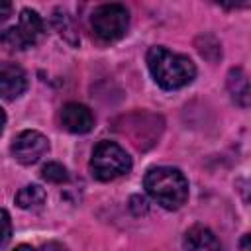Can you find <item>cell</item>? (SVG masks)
I'll use <instances>...</instances> for the list:
<instances>
[{
    "instance_id": "6da1fadb",
    "label": "cell",
    "mask_w": 251,
    "mask_h": 251,
    "mask_svg": "<svg viewBox=\"0 0 251 251\" xmlns=\"http://www.w3.org/2000/svg\"><path fill=\"white\" fill-rule=\"evenodd\" d=\"M147 67L155 82L165 90H176L190 84L196 76L194 63L180 53L155 45L147 51Z\"/></svg>"
},
{
    "instance_id": "7a4b0ae2",
    "label": "cell",
    "mask_w": 251,
    "mask_h": 251,
    "mask_svg": "<svg viewBox=\"0 0 251 251\" xmlns=\"http://www.w3.org/2000/svg\"><path fill=\"white\" fill-rule=\"evenodd\" d=\"M147 194L167 210H178L188 200V180L175 167H153L143 178Z\"/></svg>"
},
{
    "instance_id": "3957f363",
    "label": "cell",
    "mask_w": 251,
    "mask_h": 251,
    "mask_svg": "<svg viewBox=\"0 0 251 251\" xmlns=\"http://www.w3.org/2000/svg\"><path fill=\"white\" fill-rule=\"evenodd\" d=\"M131 169V157L127 151L114 141H100L90 157L92 176L98 180H114Z\"/></svg>"
},
{
    "instance_id": "277c9868",
    "label": "cell",
    "mask_w": 251,
    "mask_h": 251,
    "mask_svg": "<svg viewBox=\"0 0 251 251\" xmlns=\"http://www.w3.org/2000/svg\"><path fill=\"white\" fill-rule=\"evenodd\" d=\"M90 25L102 41H116L129 27V12L122 4H102L92 12Z\"/></svg>"
},
{
    "instance_id": "5b68a950",
    "label": "cell",
    "mask_w": 251,
    "mask_h": 251,
    "mask_svg": "<svg viewBox=\"0 0 251 251\" xmlns=\"http://www.w3.org/2000/svg\"><path fill=\"white\" fill-rule=\"evenodd\" d=\"M12 155L22 165H33L37 163L49 149V141L43 133L35 129H25L12 141Z\"/></svg>"
},
{
    "instance_id": "8992f818",
    "label": "cell",
    "mask_w": 251,
    "mask_h": 251,
    "mask_svg": "<svg viewBox=\"0 0 251 251\" xmlns=\"http://www.w3.org/2000/svg\"><path fill=\"white\" fill-rule=\"evenodd\" d=\"M27 88L25 71L10 61H0V96L6 100H14L22 96Z\"/></svg>"
},
{
    "instance_id": "52a82bcc",
    "label": "cell",
    "mask_w": 251,
    "mask_h": 251,
    "mask_svg": "<svg viewBox=\"0 0 251 251\" xmlns=\"http://www.w3.org/2000/svg\"><path fill=\"white\" fill-rule=\"evenodd\" d=\"M61 126L71 133H88L94 126V116L88 106L69 102L61 110Z\"/></svg>"
},
{
    "instance_id": "ba28073f",
    "label": "cell",
    "mask_w": 251,
    "mask_h": 251,
    "mask_svg": "<svg viewBox=\"0 0 251 251\" xmlns=\"http://www.w3.org/2000/svg\"><path fill=\"white\" fill-rule=\"evenodd\" d=\"M184 249L186 251H222V245L210 227L196 224L184 233Z\"/></svg>"
},
{
    "instance_id": "9c48e42d",
    "label": "cell",
    "mask_w": 251,
    "mask_h": 251,
    "mask_svg": "<svg viewBox=\"0 0 251 251\" xmlns=\"http://www.w3.org/2000/svg\"><path fill=\"white\" fill-rule=\"evenodd\" d=\"M16 27H18V31L24 37V41H25L27 47L35 45L41 39L43 31H45V24H43L41 16L35 10H29V8H24L20 12V24Z\"/></svg>"
},
{
    "instance_id": "30bf717a",
    "label": "cell",
    "mask_w": 251,
    "mask_h": 251,
    "mask_svg": "<svg viewBox=\"0 0 251 251\" xmlns=\"http://www.w3.org/2000/svg\"><path fill=\"white\" fill-rule=\"evenodd\" d=\"M227 90L235 104H239L241 108L249 106V80L241 69H231L227 73Z\"/></svg>"
},
{
    "instance_id": "8fae6325",
    "label": "cell",
    "mask_w": 251,
    "mask_h": 251,
    "mask_svg": "<svg viewBox=\"0 0 251 251\" xmlns=\"http://www.w3.org/2000/svg\"><path fill=\"white\" fill-rule=\"evenodd\" d=\"M45 190L39 184H27L16 194V204L22 210H39L45 204Z\"/></svg>"
},
{
    "instance_id": "7c38bea8",
    "label": "cell",
    "mask_w": 251,
    "mask_h": 251,
    "mask_svg": "<svg viewBox=\"0 0 251 251\" xmlns=\"http://www.w3.org/2000/svg\"><path fill=\"white\" fill-rule=\"evenodd\" d=\"M41 176H43L47 182H53V184H61V182H67V180H69V173H67V169H65L61 163H55V161L43 165V169H41Z\"/></svg>"
},
{
    "instance_id": "4fadbf2b",
    "label": "cell",
    "mask_w": 251,
    "mask_h": 251,
    "mask_svg": "<svg viewBox=\"0 0 251 251\" xmlns=\"http://www.w3.org/2000/svg\"><path fill=\"white\" fill-rule=\"evenodd\" d=\"M12 237V220L6 210L0 208V247H4Z\"/></svg>"
},
{
    "instance_id": "5bb4252c",
    "label": "cell",
    "mask_w": 251,
    "mask_h": 251,
    "mask_svg": "<svg viewBox=\"0 0 251 251\" xmlns=\"http://www.w3.org/2000/svg\"><path fill=\"white\" fill-rule=\"evenodd\" d=\"M10 16H12V4L6 0H0V24L6 22Z\"/></svg>"
},
{
    "instance_id": "9a60e30c",
    "label": "cell",
    "mask_w": 251,
    "mask_h": 251,
    "mask_svg": "<svg viewBox=\"0 0 251 251\" xmlns=\"http://www.w3.org/2000/svg\"><path fill=\"white\" fill-rule=\"evenodd\" d=\"M39 251H67V247H65V245H61V243H57V241H49V243L41 245V249H39Z\"/></svg>"
},
{
    "instance_id": "2e32d148",
    "label": "cell",
    "mask_w": 251,
    "mask_h": 251,
    "mask_svg": "<svg viewBox=\"0 0 251 251\" xmlns=\"http://www.w3.org/2000/svg\"><path fill=\"white\" fill-rule=\"evenodd\" d=\"M239 249H241V251H249V235H247V233L241 237V241H239Z\"/></svg>"
},
{
    "instance_id": "e0dca14e",
    "label": "cell",
    "mask_w": 251,
    "mask_h": 251,
    "mask_svg": "<svg viewBox=\"0 0 251 251\" xmlns=\"http://www.w3.org/2000/svg\"><path fill=\"white\" fill-rule=\"evenodd\" d=\"M4 124H6V114H4V110L0 108V131L4 129Z\"/></svg>"
},
{
    "instance_id": "ac0fdd59",
    "label": "cell",
    "mask_w": 251,
    "mask_h": 251,
    "mask_svg": "<svg viewBox=\"0 0 251 251\" xmlns=\"http://www.w3.org/2000/svg\"><path fill=\"white\" fill-rule=\"evenodd\" d=\"M14 251H35V249H31L29 245H18Z\"/></svg>"
}]
</instances>
